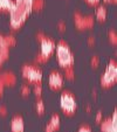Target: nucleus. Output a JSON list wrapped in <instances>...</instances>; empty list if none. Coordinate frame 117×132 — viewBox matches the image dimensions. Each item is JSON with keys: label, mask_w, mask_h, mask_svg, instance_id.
<instances>
[{"label": "nucleus", "mask_w": 117, "mask_h": 132, "mask_svg": "<svg viewBox=\"0 0 117 132\" xmlns=\"http://www.w3.org/2000/svg\"><path fill=\"white\" fill-rule=\"evenodd\" d=\"M13 0H0V11H10Z\"/></svg>", "instance_id": "obj_15"}, {"label": "nucleus", "mask_w": 117, "mask_h": 132, "mask_svg": "<svg viewBox=\"0 0 117 132\" xmlns=\"http://www.w3.org/2000/svg\"><path fill=\"white\" fill-rule=\"evenodd\" d=\"M102 118H103V115H102V111H98L96 113V118H95V120H96V123H101L102 122Z\"/></svg>", "instance_id": "obj_26"}, {"label": "nucleus", "mask_w": 117, "mask_h": 132, "mask_svg": "<svg viewBox=\"0 0 117 132\" xmlns=\"http://www.w3.org/2000/svg\"><path fill=\"white\" fill-rule=\"evenodd\" d=\"M0 48H8L5 40V35H1V34H0Z\"/></svg>", "instance_id": "obj_24"}, {"label": "nucleus", "mask_w": 117, "mask_h": 132, "mask_svg": "<svg viewBox=\"0 0 117 132\" xmlns=\"http://www.w3.org/2000/svg\"><path fill=\"white\" fill-rule=\"evenodd\" d=\"M8 55H10L8 48H0V60L3 61V62L8 59Z\"/></svg>", "instance_id": "obj_19"}, {"label": "nucleus", "mask_w": 117, "mask_h": 132, "mask_svg": "<svg viewBox=\"0 0 117 132\" xmlns=\"http://www.w3.org/2000/svg\"><path fill=\"white\" fill-rule=\"evenodd\" d=\"M11 130L12 132H24L25 123L21 116H14L11 120Z\"/></svg>", "instance_id": "obj_10"}, {"label": "nucleus", "mask_w": 117, "mask_h": 132, "mask_svg": "<svg viewBox=\"0 0 117 132\" xmlns=\"http://www.w3.org/2000/svg\"><path fill=\"white\" fill-rule=\"evenodd\" d=\"M33 92H34L35 96L40 97L41 94H42V87H41V83H39V84H34V88H33Z\"/></svg>", "instance_id": "obj_21"}, {"label": "nucleus", "mask_w": 117, "mask_h": 132, "mask_svg": "<svg viewBox=\"0 0 117 132\" xmlns=\"http://www.w3.org/2000/svg\"><path fill=\"white\" fill-rule=\"evenodd\" d=\"M63 72H65V76H66V77L69 78V80L74 78V76H75V71H74V68H73V67H69V68H66V69H63Z\"/></svg>", "instance_id": "obj_18"}, {"label": "nucleus", "mask_w": 117, "mask_h": 132, "mask_svg": "<svg viewBox=\"0 0 117 132\" xmlns=\"http://www.w3.org/2000/svg\"><path fill=\"white\" fill-rule=\"evenodd\" d=\"M104 3H116V0H103Z\"/></svg>", "instance_id": "obj_32"}, {"label": "nucleus", "mask_w": 117, "mask_h": 132, "mask_svg": "<svg viewBox=\"0 0 117 132\" xmlns=\"http://www.w3.org/2000/svg\"><path fill=\"white\" fill-rule=\"evenodd\" d=\"M6 113H7V108L4 106V105H1V106H0V115L5 116Z\"/></svg>", "instance_id": "obj_27"}, {"label": "nucleus", "mask_w": 117, "mask_h": 132, "mask_svg": "<svg viewBox=\"0 0 117 132\" xmlns=\"http://www.w3.org/2000/svg\"><path fill=\"white\" fill-rule=\"evenodd\" d=\"M107 15H108V12H107V8H105L104 5H97L96 10H95V16L98 21H101V22H103V21H105V19H107Z\"/></svg>", "instance_id": "obj_13"}, {"label": "nucleus", "mask_w": 117, "mask_h": 132, "mask_svg": "<svg viewBox=\"0 0 117 132\" xmlns=\"http://www.w3.org/2000/svg\"><path fill=\"white\" fill-rule=\"evenodd\" d=\"M45 0H33L32 11H41L45 7Z\"/></svg>", "instance_id": "obj_14"}, {"label": "nucleus", "mask_w": 117, "mask_h": 132, "mask_svg": "<svg viewBox=\"0 0 117 132\" xmlns=\"http://www.w3.org/2000/svg\"><path fill=\"white\" fill-rule=\"evenodd\" d=\"M102 132H116V110L112 113V117H108L101 122Z\"/></svg>", "instance_id": "obj_9"}, {"label": "nucleus", "mask_w": 117, "mask_h": 132, "mask_svg": "<svg viewBox=\"0 0 117 132\" xmlns=\"http://www.w3.org/2000/svg\"><path fill=\"white\" fill-rule=\"evenodd\" d=\"M1 64H3V61H1V60H0V65H1Z\"/></svg>", "instance_id": "obj_33"}, {"label": "nucleus", "mask_w": 117, "mask_h": 132, "mask_svg": "<svg viewBox=\"0 0 117 132\" xmlns=\"http://www.w3.org/2000/svg\"><path fill=\"white\" fill-rule=\"evenodd\" d=\"M108 37H109L110 42L114 43V45H116V42H117V34H116V32H115L114 29H110L109 32H108Z\"/></svg>", "instance_id": "obj_20"}, {"label": "nucleus", "mask_w": 117, "mask_h": 132, "mask_svg": "<svg viewBox=\"0 0 117 132\" xmlns=\"http://www.w3.org/2000/svg\"><path fill=\"white\" fill-rule=\"evenodd\" d=\"M77 132H92V131H91V127L90 126H88V125H82V126H80V129H79Z\"/></svg>", "instance_id": "obj_25"}, {"label": "nucleus", "mask_w": 117, "mask_h": 132, "mask_svg": "<svg viewBox=\"0 0 117 132\" xmlns=\"http://www.w3.org/2000/svg\"><path fill=\"white\" fill-rule=\"evenodd\" d=\"M98 64H100V59H98V56H92V57L90 59V65H91L92 68H96V67H98Z\"/></svg>", "instance_id": "obj_22"}, {"label": "nucleus", "mask_w": 117, "mask_h": 132, "mask_svg": "<svg viewBox=\"0 0 117 132\" xmlns=\"http://www.w3.org/2000/svg\"><path fill=\"white\" fill-rule=\"evenodd\" d=\"M21 74L25 78H27L28 82L34 83V84H39L42 81V71L37 67L32 64L24 65L21 68Z\"/></svg>", "instance_id": "obj_5"}, {"label": "nucleus", "mask_w": 117, "mask_h": 132, "mask_svg": "<svg viewBox=\"0 0 117 132\" xmlns=\"http://www.w3.org/2000/svg\"><path fill=\"white\" fill-rule=\"evenodd\" d=\"M74 22L79 29H87L91 28L95 23L94 15H82L80 12L74 13Z\"/></svg>", "instance_id": "obj_6"}, {"label": "nucleus", "mask_w": 117, "mask_h": 132, "mask_svg": "<svg viewBox=\"0 0 117 132\" xmlns=\"http://www.w3.org/2000/svg\"><path fill=\"white\" fill-rule=\"evenodd\" d=\"M5 40H6V43H7V47H11V46L17 45V39H15L13 35H11V34L5 35Z\"/></svg>", "instance_id": "obj_17"}, {"label": "nucleus", "mask_w": 117, "mask_h": 132, "mask_svg": "<svg viewBox=\"0 0 117 132\" xmlns=\"http://www.w3.org/2000/svg\"><path fill=\"white\" fill-rule=\"evenodd\" d=\"M33 0H13L10 10V25L12 29H18L24 25L32 12Z\"/></svg>", "instance_id": "obj_1"}, {"label": "nucleus", "mask_w": 117, "mask_h": 132, "mask_svg": "<svg viewBox=\"0 0 117 132\" xmlns=\"http://www.w3.org/2000/svg\"><path fill=\"white\" fill-rule=\"evenodd\" d=\"M88 45H95V37L94 36L88 37Z\"/></svg>", "instance_id": "obj_30"}, {"label": "nucleus", "mask_w": 117, "mask_h": 132, "mask_svg": "<svg viewBox=\"0 0 117 132\" xmlns=\"http://www.w3.org/2000/svg\"><path fill=\"white\" fill-rule=\"evenodd\" d=\"M40 54L43 55L45 57L49 59L52 56V54L55 52V47H56V43L53 39H49V37L45 36L40 40Z\"/></svg>", "instance_id": "obj_7"}, {"label": "nucleus", "mask_w": 117, "mask_h": 132, "mask_svg": "<svg viewBox=\"0 0 117 132\" xmlns=\"http://www.w3.org/2000/svg\"><path fill=\"white\" fill-rule=\"evenodd\" d=\"M55 53H56L57 62H59V64L62 69L74 65V55H73L67 42L59 41L56 43V47H55Z\"/></svg>", "instance_id": "obj_2"}, {"label": "nucleus", "mask_w": 117, "mask_h": 132, "mask_svg": "<svg viewBox=\"0 0 117 132\" xmlns=\"http://www.w3.org/2000/svg\"><path fill=\"white\" fill-rule=\"evenodd\" d=\"M63 83H65V76L61 72L54 70V71H52L49 74V76H48V84H49V87L52 89L54 90L61 89Z\"/></svg>", "instance_id": "obj_8"}, {"label": "nucleus", "mask_w": 117, "mask_h": 132, "mask_svg": "<svg viewBox=\"0 0 117 132\" xmlns=\"http://www.w3.org/2000/svg\"><path fill=\"white\" fill-rule=\"evenodd\" d=\"M0 82L4 85H14L17 83V76L11 71H5L0 74Z\"/></svg>", "instance_id": "obj_12"}, {"label": "nucleus", "mask_w": 117, "mask_h": 132, "mask_svg": "<svg viewBox=\"0 0 117 132\" xmlns=\"http://www.w3.org/2000/svg\"><path fill=\"white\" fill-rule=\"evenodd\" d=\"M20 91H21V94H22L24 96H28V95H29V94H30V88L28 87V85L24 84L22 87H21Z\"/></svg>", "instance_id": "obj_23"}, {"label": "nucleus", "mask_w": 117, "mask_h": 132, "mask_svg": "<svg viewBox=\"0 0 117 132\" xmlns=\"http://www.w3.org/2000/svg\"><path fill=\"white\" fill-rule=\"evenodd\" d=\"M4 87H5V85L0 82V97H1V95H3V92H4Z\"/></svg>", "instance_id": "obj_31"}, {"label": "nucleus", "mask_w": 117, "mask_h": 132, "mask_svg": "<svg viewBox=\"0 0 117 132\" xmlns=\"http://www.w3.org/2000/svg\"><path fill=\"white\" fill-rule=\"evenodd\" d=\"M60 106L67 115H73L77 109V102L75 96L69 91H63L60 97Z\"/></svg>", "instance_id": "obj_4"}, {"label": "nucleus", "mask_w": 117, "mask_h": 132, "mask_svg": "<svg viewBox=\"0 0 117 132\" xmlns=\"http://www.w3.org/2000/svg\"><path fill=\"white\" fill-rule=\"evenodd\" d=\"M57 28H59L61 32H62V30H65L66 29V23L62 22V21H61V22H59V23H57Z\"/></svg>", "instance_id": "obj_28"}, {"label": "nucleus", "mask_w": 117, "mask_h": 132, "mask_svg": "<svg viewBox=\"0 0 117 132\" xmlns=\"http://www.w3.org/2000/svg\"><path fill=\"white\" fill-rule=\"evenodd\" d=\"M35 109H36L37 113H40V115L45 112V110H46V108H45V102H43L41 98H39V100L36 101V103H35Z\"/></svg>", "instance_id": "obj_16"}, {"label": "nucleus", "mask_w": 117, "mask_h": 132, "mask_svg": "<svg viewBox=\"0 0 117 132\" xmlns=\"http://www.w3.org/2000/svg\"><path fill=\"white\" fill-rule=\"evenodd\" d=\"M117 80V63L115 60H110L108 63L105 71L101 77V85L104 88H109Z\"/></svg>", "instance_id": "obj_3"}, {"label": "nucleus", "mask_w": 117, "mask_h": 132, "mask_svg": "<svg viewBox=\"0 0 117 132\" xmlns=\"http://www.w3.org/2000/svg\"><path fill=\"white\" fill-rule=\"evenodd\" d=\"M60 116L57 115V113H54V115L52 116V118H50V120L48 122V124L46 125L45 127V131L46 132H54L56 131L59 127H60Z\"/></svg>", "instance_id": "obj_11"}, {"label": "nucleus", "mask_w": 117, "mask_h": 132, "mask_svg": "<svg viewBox=\"0 0 117 132\" xmlns=\"http://www.w3.org/2000/svg\"><path fill=\"white\" fill-rule=\"evenodd\" d=\"M85 1H87L88 4H90V5H98V4H100V1L101 0H85Z\"/></svg>", "instance_id": "obj_29"}]
</instances>
